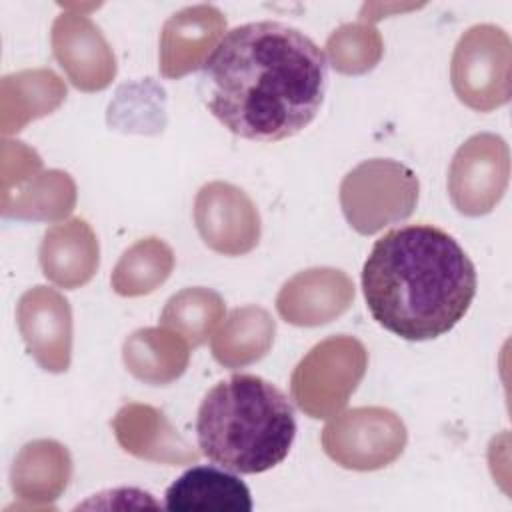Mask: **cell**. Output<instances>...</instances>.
<instances>
[{
	"instance_id": "6da1fadb",
	"label": "cell",
	"mask_w": 512,
	"mask_h": 512,
	"mask_svg": "<svg viewBox=\"0 0 512 512\" xmlns=\"http://www.w3.org/2000/svg\"><path fill=\"white\" fill-rule=\"evenodd\" d=\"M328 84L326 56L304 32L274 20L224 34L202 66L208 110L232 134L278 142L318 114Z\"/></svg>"
},
{
	"instance_id": "7a4b0ae2",
	"label": "cell",
	"mask_w": 512,
	"mask_h": 512,
	"mask_svg": "<svg viewBox=\"0 0 512 512\" xmlns=\"http://www.w3.org/2000/svg\"><path fill=\"white\" fill-rule=\"evenodd\" d=\"M476 268L438 226L408 224L378 238L362 268L372 318L404 340L450 332L476 296Z\"/></svg>"
},
{
	"instance_id": "5bb4252c",
	"label": "cell",
	"mask_w": 512,
	"mask_h": 512,
	"mask_svg": "<svg viewBox=\"0 0 512 512\" xmlns=\"http://www.w3.org/2000/svg\"><path fill=\"white\" fill-rule=\"evenodd\" d=\"M112 430L120 448L140 460L166 466L198 462V450L172 426L162 410L150 404H124L112 418Z\"/></svg>"
},
{
	"instance_id": "3957f363",
	"label": "cell",
	"mask_w": 512,
	"mask_h": 512,
	"mask_svg": "<svg viewBox=\"0 0 512 512\" xmlns=\"http://www.w3.org/2000/svg\"><path fill=\"white\" fill-rule=\"evenodd\" d=\"M196 436L202 454L214 464L238 474H260L288 456L296 436L294 408L268 380L234 374L204 396Z\"/></svg>"
},
{
	"instance_id": "ac0fdd59",
	"label": "cell",
	"mask_w": 512,
	"mask_h": 512,
	"mask_svg": "<svg viewBox=\"0 0 512 512\" xmlns=\"http://www.w3.org/2000/svg\"><path fill=\"white\" fill-rule=\"evenodd\" d=\"M122 358L134 378L152 386H166L186 372L190 344L166 326L140 328L124 340Z\"/></svg>"
},
{
	"instance_id": "8fae6325",
	"label": "cell",
	"mask_w": 512,
	"mask_h": 512,
	"mask_svg": "<svg viewBox=\"0 0 512 512\" xmlns=\"http://www.w3.org/2000/svg\"><path fill=\"white\" fill-rule=\"evenodd\" d=\"M52 52L74 88L100 92L116 76V58L100 28L84 14H60L50 32Z\"/></svg>"
},
{
	"instance_id": "9c48e42d",
	"label": "cell",
	"mask_w": 512,
	"mask_h": 512,
	"mask_svg": "<svg viewBox=\"0 0 512 512\" xmlns=\"http://www.w3.org/2000/svg\"><path fill=\"white\" fill-rule=\"evenodd\" d=\"M194 222L202 242L224 256H242L258 246L262 222L252 198L228 182L204 184L194 200Z\"/></svg>"
},
{
	"instance_id": "2e32d148",
	"label": "cell",
	"mask_w": 512,
	"mask_h": 512,
	"mask_svg": "<svg viewBox=\"0 0 512 512\" xmlns=\"http://www.w3.org/2000/svg\"><path fill=\"white\" fill-rule=\"evenodd\" d=\"M70 478V452L50 438L24 444L10 468L12 492L32 508H50L64 494Z\"/></svg>"
},
{
	"instance_id": "8992f818",
	"label": "cell",
	"mask_w": 512,
	"mask_h": 512,
	"mask_svg": "<svg viewBox=\"0 0 512 512\" xmlns=\"http://www.w3.org/2000/svg\"><path fill=\"white\" fill-rule=\"evenodd\" d=\"M450 80L458 100L476 112H492L508 104L512 94L508 34L494 24L468 28L454 48Z\"/></svg>"
},
{
	"instance_id": "e0dca14e",
	"label": "cell",
	"mask_w": 512,
	"mask_h": 512,
	"mask_svg": "<svg viewBox=\"0 0 512 512\" xmlns=\"http://www.w3.org/2000/svg\"><path fill=\"white\" fill-rule=\"evenodd\" d=\"M76 206V184L68 172L36 170L2 186V216L56 222Z\"/></svg>"
},
{
	"instance_id": "30bf717a",
	"label": "cell",
	"mask_w": 512,
	"mask_h": 512,
	"mask_svg": "<svg viewBox=\"0 0 512 512\" xmlns=\"http://www.w3.org/2000/svg\"><path fill=\"white\" fill-rule=\"evenodd\" d=\"M20 336L46 372H66L72 360V308L56 288L34 286L16 306Z\"/></svg>"
},
{
	"instance_id": "603a6c76",
	"label": "cell",
	"mask_w": 512,
	"mask_h": 512,
	"mask_svg": "<svg viewBox=\"0 0 512 512\" xmlns=\"http://www.w3.org/2000/svg\"><path fill=\"white\" fill-rule=\"evenodd\" d=\"M226 304L222 296L204 286H192L176 292L164 306L160 324L178 332L190 346H202L224 318Z\"/></svg>"
},
{
	"instance_id": "ba28073f",
	"label": "cell",
	"mask_w": 512,
	"mask_h": 512,
	"mask_svg": "<svg viewBox=\"0 0 512 512\" xmlns=\"http://www.w3.org/2000/svg\"><path fill=\"white\" fill-rule=\"evenodd\" d=\"M510 180V150L502 136L480 132L454 154L448 170V194L464 216H484L502 200Z\"/></svg>"
},
{
	"instance_id": "5b68a950",
	"label": "cell",
	"mask_w": 512,
	"mask_h": 512,
	"mask_svg": "<svg viewBox=\"0 0 512 512\" xmlns=\"http://www.w3.org/2000/svg\"><path fill=\"white\" fill-rule=\"evenodd\" d=\"M418 192V178L406 164L372 158L360 162L342 178L340 206L358 234L372 236L412 216Z\"/></svg>"
},
{
	"instance_id": "4fadbf2b",
	"label": "cell",
	"mask_w": 512,
	"mask_h": 512,
	"mask_svg": "<svg viewBox=\"0 0 512 512\" xmlns=\"http://www.w3.org/2000/svg\"><path fill=\"white\" fill-rule=\"evenodd\" d=\"M356 288L338 268H308L294 274L276 296L278 314L294 326H322L342 316Z\"/></svg>"
},
{
	"instance_id": "44dd1931",
	"label": "cell",
	"mask_w": 512,
	"mask_h": 512,
	"mask_svg": "<svg viewBox=\"0 0 512 512\" xmlns=\"http://www.w3.org/2000/svg\"><path fill=\"white\" fill-rule=\"evenodd\" d=\"M274 334L276 322L266 308H234L212 336V356L224 368H244L270 352Z\"/></svg>"
},
{
	"instance_id": "9a60e30c",
	"label": "cell",
	"mask_w": 512,
	"mask_h": 512,
	"mask_svg": "<svg viewBox=\"0 0 512 512\" xmlns=\"http://www.w3.org/2000/svg\"><path fill=\"white\" fill-rule=\"evenodd\" d=\"M42 274L64 290H76L92 280L100 264V244L84 218H70L44 232L38 250Z\"/></svg>"
},
{
	"instance_id": "52a82bcc",
	"label": "cell",
	"mask_w": 512,
	"mask_h": 512,
	"mask_svg": "<svg viewBox=\"0 0 512 512\" xmlns=\"http://www.w3.org/2000/svg\"><path fill=\"white\" fill-rule=\"evenodd\" d=\"M402 418L382 406H358L334 414L322 430L324 452L342 468L372 472L392 464L406 448Z\"/></svg>"
},
{
	"instance_id": "7c38bea8",
	"label": "cell",
	"mask_w": 512,
	"mask_h": 512,
	"mask_svg": "<svg viewBox=\"0 0 512 512\" xmlns=\"http://www.w3.org/2000/svg\"><path fill=\"white\" fill-rule=\"evenodd\" d=\"M226 18L212 4L186 6L172 14L160 32V72L178 80L202 68L224 38Z\"/></svg>"
},
{
	"instance_id": "cb8c5ba5",
	"label": "cell",
	"mask_w": 512,
	"mask_h": 512,
	"mask_svg": "<svg viewBox=\"0 0 512 512\" xmlns=\"http://www.w3.org/2000/svg\"><path fill=\"white\" fill-rule=\"evenodd\" d=\"M326 54L336 72L358 76L370 72L380 62L384 42L370 22L342 24L328 36Z\"/></svg>"
},
{
	"instance_id": "d6986e66",
	"label": "cell",
	"mask_w": 512,
	"mask_h": 512,
	"mask_svg": "<svg viewBox=\"0 0 512 512\" xmlns=\"http://www.w3.org/2000/svg\"><path fill=\"white\" fill-rule=\"evenodd\" d=\"M164 506L172 512L184 510H238L250 512L248 486L234 474L216 466H192L166 490Z\"/></svg>"
},
{
	"instance_id": "277c9868",
	"label": "cell",
	"mask_w": 512,
	"mask_h": 512,
	"mask_svg": "<svg viewBox=\"0 0 512 512\" xmlns=\"http://www.w3.org/2000/svg\"><path fill=\"white\" fill-rule=\"evenodd\" d=\"M368 368V350L348 334L330 336L296 364L290 376V396L310 418L338 414L356 392Z\"/></svg>"
},
{
	"instance_id": "ffe728a7",
	"label": "cell",
	"mask_w": 512,
	"mask_h": 512,
	"mask_svg": "<svg viewBox=\"0 0 512 512\" xmlns=\"http://www.w3.org/2000/svg\"><path fill=\"white\" fill-rule=\"evenodd\" d=\"M66 98V84L50 68L22 70L2 78V132H20L28 122L54 112Z\"/></svg>"
},
{
	"instance_id": "7402d4cb",
	"label": "cell",
	"mask_w": 512,
	"mask_h": 512,
	"mask_svg": "<svg viewBox=\"0 0 512 512\" xmlns=\"http://www.w3.org/2000/svg\"><path fill=\"white\" fill-rule=\"evenodd\" d=\"M174 270V252L172 248L156 238L148 236L136 240L126 248L116 262L110 284L112 290L126 298L146 296L160 288Z\"/></svg>"
}]
</instances>
